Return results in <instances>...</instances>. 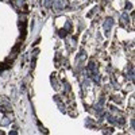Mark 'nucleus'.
<instances>
[{
	"mask_svg": "<svg viewBox=\"0 0 135 135\" xmlns=\"http://www.w3.org/2000/svg\"><path fill=\"white\" fill-rule=\"evenodd\" d=\"M54 10H58V11H61V10H64V8L68 5V1L66 0H54Z\"/></svg>",
	"mask_w": 135,
	"mask_h": 135,
	"instance_id": "f257e3e1",
	"label": "nucleus"
},
{
	"mask_svg": "<svg viewBox=\"0 0 135 135\" xmlns=\"http://www.w3.org/2000/svg\"><path fill=\"white\" fill-rule=\"evenodd\" d=\"M92 78H93V81H95V82H99V81H100V76H99V73H93V74H92Z\"/></svg>",
	"mask_w": 135,
	"mask_h": 135,
	"instance_id": "0eeeda50",
	"label": "nucleus"
},
{
	"mask_svg": "<svg viewBox=\"0 0 135 135\" xmlns=\"http://www.w3.org/2000/svg\"><path fill=\"white\" fill-rule=\"evenodd\" d=\"M70 29H72V23H70V22H66L65 27H64V30H66V31H69Z\"/></svg>",
	"mask_w": 135,
	"mask_h": 135,
	"instance_id": "6e6552de",
	"label": "nucleus"
},
{
	"mask_svg": "<svg viewBox=\"0 0 135 135\" xmlns=\"http://www.w3.org/2000/svg\"><path fill=\"white\" fill-rule=\"evenodd\" d=\"M127 72H128V78H130L131 81H134V72H133V66H131V65H128Z\"/></svg>",
	"mask_w": 135,
	"mask_h": 135,
	"instance_id": "20e7f679",
	"label": "nucleus"
},
{
	"mask_svg": "<svg viewBox=\"0 0 135 135\" xmlns=\"http://www.w3.org/2000/svg\"><path fill=\"white\" fill-rule=\"evenodd\" d=\"M14 5L19 10H22V7H24V0H14Z\"/></svg>",
	"mask_w": 135,
	"mask_h": 135,
	"instance_id": "7ed1b4c3",
	"label": "nucleus"
},
{
	"mask_svg": "<svg viewBox=\"0 0 135 135\" xmlns=\"http://www.w3.org/2000/svg\"><path fill=\"white\" fill-rule=\"evenodd\" d=\"M112 24H113V19H112V18H108V19H105V22H104V30H105L107 34H108L109 30H111Z\"/></svg>",
	"mask_w": 135,
	"mask_h": 135,
	"instance_id": "f03ea898",
	"label": "nucleus"
},
{
	"mask_svg": "<svg viewBox=\"0 0 135 135\" xmlns=\"http://www.w3.org/2000/svg\"><path fill=\"white\" fill-rule=\"evenodd\" d=\"M8 123H10V119H8V118H4V120L1 122V126H5V124H8Z\"/></svg>",
	"mask_w": 135,
	"mask_h": 135,
	"instance_id": "9d476101",
	"label": "nucleus"
},
{
	"mask_svg": "<svg viewBox=\"0 0 135 135\" xmlns=\"http://www.w3.org/2000/svg\"><path fill=\"white\" fill-rule=\"evenodd\" d=\"M122 22H123V24L128 23V14L127 12H123V14H122Z\"/></svg>",
	"mask_w": 135,
	"mask_h": 135,
	"instance_id": "39448f33",
	"label": "nucleus"
},
{
	"mask_svg": "<svg viewBox=\"0 0 135 135\" xmlns=\"http://www.w3.org/2000/svg\"><path fill=\"white\" fill-rule=\"evenodd\" d=\"M51 84H53V88H56V89H58V88H60V87H58V82H57V80H56V77H54V76L51 77Z\"/></svg>",
	"mask_w": 135,
	"mask_h": 135,
	"instance_id": "423d86ee",
	"label": "nucleus"
},
{
	"mask_svg": "<svg viewBox=\"0 0 135 135\" xmlns=\"http://www.w3.org/2000/svg\"><path fill=\"white\" fill-rule=\"evenodd\" d=\"M66 34H68V31H66V30H60V36H62V38H64V36H66Z\"/></svg>",
	"mask_w": 135,
	"mask_h": 135,
	"instance_id": "1a4fd4ad",
	"label": "nucleus"
},
{
	"mask_svg": "<svg viewBox=\"0 0 135 135\" xmlns=\"http://www.w3.org/2000/svg\"><path fill=\"white\" fill-rule=\"evenodd\" d=\"M51 5V0H45V7H50Z\"/></svg>",
	"mask_w": 135,
	"mask_h": 135,
	"instance_id": "9b49d317",
	"label": "nucleus"
}]
</instances>
